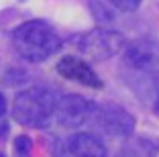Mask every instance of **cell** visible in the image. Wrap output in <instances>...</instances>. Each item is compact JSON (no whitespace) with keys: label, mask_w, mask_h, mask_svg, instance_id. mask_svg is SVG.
Returning <instances> with one entry per match:
<instances>
[{"label":"cell","mask_w":159,"mask_h":157,"mask_svg":"<svg viewBox=\"0 0 159 157\" xmlns=\"http://www.w3.org/2000/svg\"><path fill=\"white\" fill-rule=\"evenodd\" d=\"M14 49L23 59L39 63L45 61L61 47V39L55 29L45 21H27L12 33Z\"/></svg>","instance_id":"6da1fadb"},{"label":"cell","mask_w":159,"mask_h":157,"mask_svg":"<svg viewBox=\"0 0 159 157\" xmlns=\"http://www.w3.org/2000/svg\"><path fill=\"white\" fill-rule=\"evenodd\" d=\"M53 112H55V100H53V94L45 88L33 86L14 96L12 116L23 127L43 129L49 125Z\"/></svg>","instance_id":"7a4b0ae2"},{"label":"cell","mask_w":159,"mask_h":157,"mask_svg":"<svg viewBox=\"0 0 159 157\" xmlns=\"http://www.w3.org/2000/svg\"><path fill=\"white\" fill-rule=\"evenodd\" d=\"M122 45H125V37L120 33L108 31V29H94L80 39V49L96 61L112 57L114 53L120 51Z\"/></svg>","instance_id":"3957f363"},{"label":"cell","mask_w":159,"mask_h":157,"mask_svg":"<svg viewBox=\"0 0 159 157\" xmlns=\"http://www.w3.org/2000/svg\"><path fill=\"white\" fill-rule=\"evenodd\" d=\"M92 114H94V106L86 98L78 96V94L61 96L55 102V112H53L57 122L61 127H66V129H80V127H84Z\"/></svg>","instance_id":"277c9868"},{"label":"cell","mask_w":159,"mask_h":157,"mask_svg":"<svg viewBox=\"0 0 159 157\" xmlns=\"http://www.w3.org/2000/svg\"><path fill=\"white\" fill-rule=\"evenodd\" d=\"M96 125L108 135L126 137L135 129V118L118 104H102L94 110Z\"/></svg>","instance_id":"5b68a950"},{"label":"cell","mask_w":159,"mask_h":157,"mask_svg":"<svg viewBox=\"0 0 159 157\" xmlns=\"http://www.w3.org/2000/svg\"><path fill=\"white\" fill-rule=\"evenodd\" d=\"M57 74L63 76L66 80L71 82H78L82 86H88V88H102V82H100L98 74L90 67V63H86L84 59H80L75 55H66L57 61Z\"/></svg>","instance_id":"8992f818"},{"label":"cell","mask_w":159,"mask_h":157,"mask_svg":"<svg viewBox=\"0 0 159 157\" xmlns=\"http://www.w3.org/2000/svg\"><path fill=\"white\" fill-rule=\"evenodd\" d=\"M61 157H106V147L92 133H74L61 145Z\"/></svg>","instance_id":"52a82bcc"},{"label":"cell","mask_w":159,"mask_h":157,"mask_svg":"<svg viewBox=\"0 0 159 157\" xmlns=\"http://www.w3.org/2000/svg\"><path fill=\"white\" fill-rule=\"evenodd\" d=\"M125 61L135 69L151 72L159 67V47L149 41H135L126 47Z\"/></svg>","instance_id":"ba28073f"},{"label":"cell","mask_w":159,"mask_h":157,"mask_svg":"<svg viewBox=\"0 0 159 157\" xmlns=\"http://www.w3.org/2000/svg\"><path fill=\"white\" fill-rule=\"evenodd\" d=\"M31 149H33V141L27 135H19L14 139V157H31Z\"/></svg>","instance_id":"9c48e42d"},{"label":"cell","mask_w":159,"mask_h":157,"mask_svg":"<svg viewBox=\"0 0 159 157\" xmlns=\"http://www.w3.org/2000/svg\"><path fill=\"white\" fill-rule=\"evenodd\" d=\"M108 2L112 6H116L118 10H122V12H133L141 4V0H108Z\"/></svg>","instance_id":"30bf717a"},{"label":"cell","mask_w":159,"mask_h":157,"mask_svg":"<svg viewBox=\"0 0 159 157\" xmlns=\"http://www.w3.org/2000/svg\"><path fill=\"white\" fill-rule=\"evenodd\" d=\"M4 114H6V98H4V94H0V135H4V133H6Z\"/></svg>","instance_id":"8fae6325"},{"label":"cell","mask_w":159,"mask_h":157,"mask_svg":"<svg viewBox=\"0 0 159 157\" xmlns=\"http://www.w3.org/2000/svg\"><path fill=\"white\" fill-rule=\"evenodd\" d=\"M155 114H157V116H159V100H157V102H155Z\"/></svg>","instance_id":"7c38bea8"}]
</instances>
